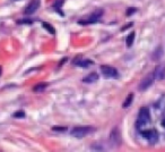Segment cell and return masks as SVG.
Wrapping results in <instances>:
<instances>
[{
	"mask_svg": "<svg viewBox=\"0 0 165 152\" xmlns=\"http://www.w3.org/2000/svg\"><path fill=\"white\" fill-rule=\"evenodd\" d=\"M149 122H151V113H149L148 108L141 107L140 110H139V113H138L137 124H136L137 128L140 131V132H142V128L148 124Z\"/></svg>",
	"mask_w": 165,
	"mask_h": 152,
	"instance_id": "obj_1",
	"label": "cell"
},
{
	"mask_svg": "<svg viewBox=\"0 0 165 152\" xmlns=\"http://www.w3.org/2000/svg\"><path fill=\"white\" fill-rule=\"evenodd\" d=\"M93 132V128L89 126H79V127H75L71 131V135L77 138H82L87 136L88 134H91Z\"/></svg>",
	"mask_w": 165,
	"mask_h": 152,
	"instance_id": "obj_2",
	"label": "cell"
},
{
	"mask_svg": "<svg viewBox=\"0 0 165 152\" xmlns=\"http://www.w3.org/2000/svg\"><path fill=\"white\" fill-rule=\"evenodd\" d=\"M102 15H103V12H102V10H98V12L93 13V15H91L88 18H86V19H80L78 23H79L80 25L94 24V23H97V22H98V19L102 17Z\"/></svg>",
	"mask_w": 165,
	"mask_h": 152,
	"instance_id": "obj_3",
	"label": "cell"
},
{
	"mask_svg": "<svg viewBox=\"0 0 165 152\" xmlns=\"http://www.w3.org/2000/svg\"><path fill=\"white\" fill-rule=\"evenodd\" d=\"M101 72L105 77H111V78H118L119 77V73L118 70L112 67V66H101Z\"/></svg>",
	"mask_w": 165,
	"mask_h": 152,
	"instance_id": "obj_4",
	"label": "cell"
},
{
	"mask_svg": "<svg viewBox=\"0 0 165 152\" xmlns=\"http://www.w3.org/2000/svg\"><path fill=\"white\" fill-rule=\"evenodd\" d=\"M142 136L147 138L151 144H155V143L158 141V133H157L156 131H154V129L142 132Z\"/></svg>",
	"mask_w": 165,
	"mask_h": 152,
	"instance_id": "obj_5",
	"label": "cell"
},
{
	"mask_svg": "<svg viewBox=\"0 0 165 152\" xmlns=\"http://www.w3.org/2000/svg\"><path fill=\"white\" fill-rule=\"evenodd\" d=\"M153 76H154V80H157V81H162L165 78V65H160L157 66L156 68L154 69L153 72Z\"/></svg>",
	"mask_w": 165,
	"mask_h": 152,
	"instance_id": "obj_6",
	"label": "cell"
},
{
	"mask_svg": "<svg viewBox=\"0 0 165 152\" xmlns=\"http://www.w3.org/2000/svg\"><path fill=\"white\" fill-rule=\"evenodd\" d=\"M153 81H154V76H153V75H148V76H146V77L140 82L139 86H138L139 91H146V90L151 86V84H153Z\"/></svg>",
	"mask_w": 165,
	"mask_h": 152,
	"instance_id": "obj_7",
	"label": "cell"
},
{
	"mask_svg": "<svg viewBox=\"0 0 165 152\" xmlns=\"http://www.w3.org/2000/svg\"><path fill=\"white\" fill-rule=\"evenodd\" d=\"M40 7V1L39 0H34V1H32L29 5H28V7L25 9V14L27 15H31V14H34L36 10H38V8Z\"/></svg>",
	"mask_w": 165,
	"mask_h": 152,
	"instance_id": "obj_8",
	"label": "cell"
},
{
	"mask_svg": "<svg viewBox=\"0 0 165 152\" xmlns=\"http://www.w3.org/2000/svg\"><path fill=\"white\" fill-rule=\"evenodd\" d=\"M110 142H112L114 145H119L120 144V133H119V131H118V128H114L112 132H111L110 134Z\"/></svg>",
	"mask_w": 165,
	"mask_h": 152,
	"instance_id": "obj_9",
	"label": "cell"
},
{
	"mask_svg": "<svg viewBox=\"0 0 165 152\" xmlns=\"http://www.w3.org/2000/svg\"><path fill=\"white\" fill-rule=\"evenodd\" d=\"M74 64H75V65H77V66H79V67L87 68V67H89L91 65H93L94 63H93L92 60H88V59H82V58H80L79 60H75V61H74Z\"/></svg>",
	"mask_w": 165,
	"mask_h": 152,
	"instance_id": "obj_10",
	"label": "cell"
},
{
	"mask_svg": "<svg viewBox=\"0 0 165 152\" xmlns=\"http://www.w3.org/2000/svg\"><path fill=\"white\" fill-rule=\"evenodd\" d=\"M97 80H98V75H97L96 73H92V74H89V75H87L85 78H82V82L84 83H95Z\"/></svg>",
	"mask_w": 165,
	"mask_h": 152,
	"instance_id": "obj_11",
	"label": "cell"
},
{
	"mask_svg": "<svg viewBox=\"0 0 165 152\" xmlns=\"http://www.w3.org/2000/svg\"><path fill=\"white\" fill-rule=\"evenodd\" d=\"M134 40H135V32H131V33L127 36V39H125V44H127V47H131L132 43H134Z\"/></svg>",
	"mask_w": 165,
	"mask_h": 152,
	"instance_id": "obj_12",
	"label": "cell"
},
{
	"mask_svg": "<svg viewBox=\"0 0 165 152\" xmlns=\"http://www.w3.org/2000/svg\"><path fill=\"white\" fill-rule=\"evenodd\" d=\"M48 84L46 83H40V84H36L34 87H33V91L34 92H41V91H44L46 89Z\"/></svg>",
	"mask_w": 165,
	"mask_h": 152,
	"instance_id": "obj_13",
	"label": "cell"
},
{
	"mask_svg": "<svg viewBox=\"0 0 165 152\" xmlns=\"http://www.w3.org/2000/svg\"><path fill=\"white\" fill-rule=\"evenodd\" d=\"M132 99H134V94L132 93H130L129 96H128V98L125 99V101H124V103H123V108H127V107H129L130 105H131V102H132Z\"/></svg>",
	"mask_w": 165,
	"mask_h": 152,
	"instance_id": "obj_14",
	"label": "cell"
},
{
	"mask_svg": "<svg viewBox=\"0 0 165 152\" xmlns=\"http://www.w3.org/2000/svg\"><path fill=\"white\" fill-rule=\"evenodd\" d=\"M42 25H43V28H45V30H48V31H49L51 34H55V28H53V26H51L50 24H48V23H43Z\"/></svg>",
	"mask_w": 165,
	"mask_h": 152,
	"instance_id": "obj_15",
	"label": "cell"
},
{
	"mask_svg": "<svg viewBox=\"0 0 165 152\" xmlns=\"http://www.w3.org/2000/svg\"><path fill=\"white\" fill-rule=\"evenodd\" d=\"M14 117L15 118H24V117H25V112L23 110L16 111L14 113Z\"/></svg>",
	"mask_w": 165,
	"mask_h": 152,
	"instance_id": "obj_16",
	"label": "cell"
},
{
	"mask_svg": "<svg viewBox=\"0 0 165 152\" xmlns=\"http://www.w3.org/2000/svg\"><path fill=\"white\" fill-rule=\"evenodd\" d=\"M136 12H137L136 8H129V9H127V16H130V15H132Z\"/></svg>",
	"mask_w": 165,
	"mask_h": 152,
	"instance_id": "obj_17",
	"label": "cell"
},
{
	"mask_svg": "<svg viewBox=\"0 0 165 152\" xmlns=\"http://www.w3.org/2000/svg\"><path fill=\"white\" fill-rule=\"evenodd\" d=\"M18 24H32V21H27V19H25V21H18Z\"/></svg>",
	"mask_w": 165,
	"mask_h": 152,
	"instance_id": "obj_18",
	"label": "cell"
},
{
	"mask_svg": "<svg viewBox=\"0 0 165 152\" xmlns=\"http://www.w3.org/2000/svg\"><path fill=\"white\" fill-rule=\"evenodd\" d=\"M67 128L66 127H53V131H59V132H62V131H66Z\"/></svg>",
	"mask_w": 165,
	"mask_h": 152,
	"instance_id": "obj_19",
	"label": "cell"
},
{
	"mask_svg": "<svg viewBox=\"0 0 165 152\" xmlns=\"http://www.w3.org/2000/svg\"><path fill=\"white\" fill-rule=\"evenodd\" d=\"M162 126H163V127H165V119H163V120H162Z\"/></svg>",
	"mask_w": 165,
	"mask_h": 152,
	"instance_id": "obj_20",
	"label": "cell"
},
{
	"mask_svg": "<svg viewBox=\"0 0 165 152\" xmlns=\"http://www.w3.org/2000/svg\"><path fill=\"white\" fill-rule=\"evenodd\" d=\"M1 72H2V70H1V67H0V76H1Z\"/></svg>",
	"mask_w": 165,
	"mask_h": 152,
	"instance_id": "obj_21",
	"label": "cell"
}]
</instances>
